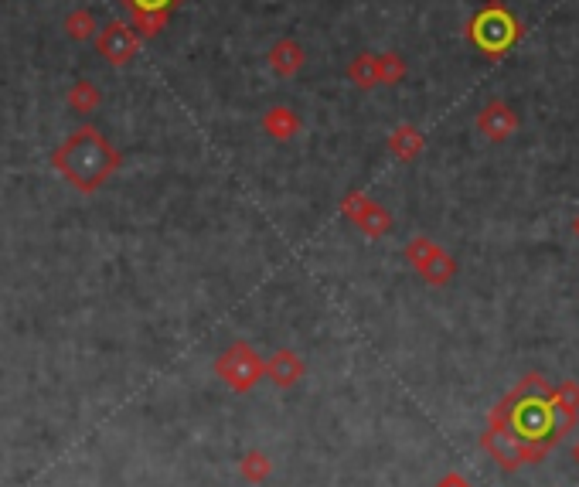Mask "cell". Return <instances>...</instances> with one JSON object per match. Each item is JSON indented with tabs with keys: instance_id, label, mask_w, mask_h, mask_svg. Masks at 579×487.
<instances>
[{
	"instance_id": "obj_1",
	"label": "cell",
	"mask_w": 579,
	"mask_h": 487,
	"mask_svg": "<svg viewBox=\"0 0 579 487\" xmlns=\"http://www.w3.org/2000/svg\"><path fill=\"white\" fill-rule=\"evenodd\" d=\"M123 154L103 137V130L82 123L52 150V167L72 184L79 195H96L120 171Z\"/></svg>"
},
{
	"instance_id": "obj_2",
	"label": "cell",
	"mask_w": 579,
	"mask_h": 487,
	"mask_svg": "<svg viewBox=\"0 0 579 487\" xmlns=\"http://www.w3.org/2000/svg\"><path fill=\"white\" fill-rule=\"evenodd\" d=\"M522 35H525V24L518 21L501 0H488L471 18V24H467V38L488 58L508 55L511 48L522 41Z\"/></svg>"
},
{
	"instance_id": "obj_3",
	"label": "cell",
	"mask_w": 579,
	"mask_h": 487,
	"mask_svg": "<svg viewBox=\"0 0 579 487\" xmlns=\"http://www.w3.org/2000/svg\"><path fill=\"white\" fill-rule=\"evenodd\" d=\"M215 375L229 385L232 392H249L259 379H263V361H259L249 341H236L218 355Z\"/></svg>"
},
{
	"instance_id": "obj_4",
	"label": "cell",
	"mask_w": 579,
	"mask_h": 487,
	"mask_svg": "<svg viewBox=\"0 0 579 487\" xmlns=\"http://www.w3.org/2000/svg\"><path fill=\"white\" fill-rule=\"evenodd\" d=\"M406 263L413 266V270L423 276V283H430V287H447L453 273H457V259L443 246H436L433 239H426V235H416V239L406 242Z\"/></svg>"
},
{
	"instance_id": "obj_5",
	"label": "cell",
	"mask_w": 579,
	"mask_h": 487,
	"mask_svg": "<svg viewBox=\"0 0 579 487\" xmlns=\"http://www.w3.org/2000/svg\"><path fill=\"white\" fill-rule=\"evenodd\" d=\"M92 41H96L99 58H103L106 65H113V69H127L133 58L140 55V38L127 21H116V18L106 21Z\"/></svg>"
},
{
	"instance_id": "obj_6",
	"label": "cell",
	"mask_w": 579,
	"mask_h": 487,
	"mask_svg": "<svg viewBox=\"0 0 579 487\" xmlns=\"http://www.w3.org/2000/svg\"><path fill=\"white\" fill-rule=\"evenodd\" d=\"M116 4L130 14L127 24L137 31V38L150 41L161 35L167 28V21H171V14L178 11L181 4H188V0H116Z\"/></svg>"
},
{
	"instance_id": "obj_7",
	"label": "cell",
	"mask_w": 579,
	"mask_h": 487,
	"mask_svg": "<svg viewBox=\"0 0 579 487\" xmlns=\"http://www.w3.org/2000/svg\"><path fill=\"white\" fill-rule=\"evenodd\" d=\"M549 396V406H552V440H562L576 430L579 423V385L576 382H559V385H549L545 389Z\"/></svg>"
},
{
	"instance_id": "obj_8",
	"label": "cell",
	"mask_w": 579,
	"mask_h": 487,
	"mask_svg": "<svg viewBox=\"0 0 579 487\" xmlns=\"http://www.w3.org/2000/svg\"><path fill=\"white\" fill-rule=\"evenodd\" d=\"M474 127H477L481 137H488L491 144H505L508 137H515V133H518L522 120H518V113L505 103V99H491V103L481 106Z\"/></svg>"
},
{
	"instance_id": "obj_9",
	"label": "cell",
	"mask_w": 579,
	"mask_h": 487,
	"mask_svg": "<svg viewBox=\"0 0 579 487\" xmlns=\"http://www.w3.org/2000/svg\"><path fill=\"white\" fill-rule=\"evenodd\" d=\"M266 62H270V69L276 75H283V79H293V75H297L307 65V52H304V45H300L297 38H280V41H273Z\"/></svg>"
},
{
	"instance_id": "obj_10",
	"label": "cell",
	"mask_w": 579,
	"mask_h": 487,
	"mask_svg": "<svg viewBox=\"0 0 579 487\" xmlns=\"http://www.w3.org/2000/svg\"><path fill=\"white\" fill-rule=\"evenodd\" d=\"M423 150H426V133L419 130L416 123H399V127L389 133V154L396 157V161L409 164L416 161Z\"/></svg>"
},
{
	"instance_id": "obj_11",
	"label": "cell",
	"mask_w": 579,
	"mask_h": 487,
	"mask_svg": "<svg viewBox=\"0 0 579 487\" xmlns=\"http://www.w3.org/2000/svg\"><path fill=\"white\" fill-rule=\"evenodd\" d=\"M263 375H270L276 385H283V389H290V385H297L304 379V361H300L297 351H276V355L263 365Z\"/></svg>"
},
{
	"instance_id": "obj_12",
	"label": "cell",
	"mask_w": 579,
	"mask_h": 487,
	"mask_svg": "<svg viewBox=\"0 0 579 487\" xmlns=\"http://www.w3.org/2000/svg\"><path fill=\"white\" fill-rule=\"evenodd\" d=\"M300 127H304V123H300V116L293 113L290 106H270L263 116V133L280 140V144H290V140L300 133Z\"/></svg>"
},
{
	"instance_id": "obj_13",
	"label": "cell",
	"mask_w": 579,
	"mask_h": 487,
	"mask_svg": "<svg viewBox=\"0 0 579 487\" xmlns=\"http://www.w3.org/2000/svg\"><path fill=\"white\" fill-rule=\"evenodd\" d=\"M65 103H69L72 113L89 116V113H96V109L103 106V92H99L96 82L79 79V82H72L69 92H65Z\"/></svg>"
},
{
	"instance_id": "obj_14",
	"label": "cell",
	"mask_w": 579,
	"mask_h": 487,
	"mask_svg": "<svg viewBox=\"0 0 579 487\" xmlns=\"http://www.w3.org/2000/svg\"><path fill=\"white\" fill-rule=\"evenodd\" d=\"M351 222L358 225V229H362L368 239H382L385 232L392 229V215L385 212V208L379 205V201H372L368 198L365 205H362V212H358L355 218H351Z\"/></svg>"
},
{
	"instance_id": "obj_15",
	"label": "cell",
	"mask_w": 579,
	"mask_h": 487,
	"mask_svg": "<svg viewBox=\"0 0 579 487\" xmlns=\"http://www.w3.org/2000/svg\"><path fill=\"white\" fill-rule=\"evenodd\" d=\"M344 75H348L351 86L358 89H375L379 86V65H375V52H362L355 55L348 62V69H344Z\"/></svg>"
},
{
	"instance_id": "obj_16",
	"label": "cell",
	"mask_w": 579,
	"mask_h": 487,
	"mask_svg": "<svg viewBox=\"0 0 579 487\" xmlns=\"http://www.w3.org/2000/svg\"><path fill=\"white\" fill-rule=\"evenodd\" d=\"M62 28L72 41H89V38H96L99 24H96V14L92 11H86V7H75L69 18H65Z\"/></svg>"
},
{
	"instance_id": "obj_17",
	"label": "cell",
	"mask_w": 579,
	"mask_h": 487,
	"mask_svg": "<svg viewBox=\"0 0 579 487\" xmlns=\"http://www.w3.org/2000/svg\"><path fill=\"white\" fill-rule=\"evenodd\" d=\"M375 65H379V86H399L406 79V62L396 52H382L375 55Z\"/></svg>"
},
{
	"instance_id": "obj_18",
	"label": "cell",
	"mask_w": 579,
	"mask_h": 487,
	"mask_svg": "<svg viewBox=\"0 0 579 487\" xmlns=\"http://www.w3.org/2000/svg\"><path fill=\"white\" fill-rule=\"evenodd\" d=\"M242 474L253 477V481H263V477L270 474V464H266L263 453H249V457L242 460Z\"/></svg>"
},
{
	"instance_id": "obj_19",
	"label": "cell",
	"mask_w": 579,
	"mask_h": 487,
	"mask_svg": "<svg viewBox=\"0 0 579 487\" xmlns=\"http://www.w3.org/2000/svg\"><path fill=\"white\" fill-rule=\"evenodd\" d=\"M436 487H471V481H467L464 474H447V477H443V481L436 484Z\"/></svg>"
},
{
	"instance_id": "obj_20",
	"label": "cell",
	"mask_w": 579,
	"mask_h": 487,
	"mask_svg": "<svg viewBox=\"0 0 579 487\" xmlns=\"http://www.w3.org/2000/svg\"><path fill=\"white\" fill-rule=\"evenodd\" d=\"M573 460L579 464V436H576V443H573Z\"/></svg>"
},
{
	"instance_id": "obj_21",
	"label": "cell",
	"mask_w": 579,
	"mask_h": 487,
	"mask_svg": "<svg viewBox=\"0 0 579 487\" xmlns=\"http://www.w3.org/2000/svg\"><path fill=\"white\" fill-rule=\"evenodd\" d=\"M573 235H576V239H579V215H576V222H573Z\"/></svg>"
}]
</instances>
